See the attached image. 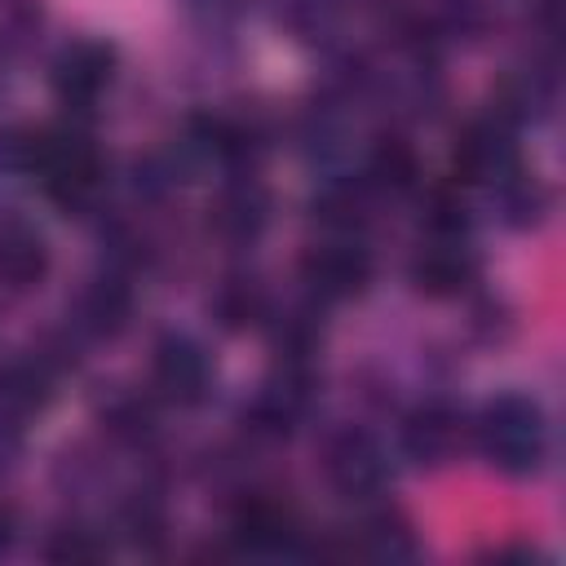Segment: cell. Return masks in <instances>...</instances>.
<instances>
[{
	"label": "cell",
	"instance_id": "obj_15",
	"mask_svg": "<svg viewBox=\"0 0 566 566\" xmlns=\"http://www.w3.org/2000/svg\"><path fill=\"white\" fill-rule=\"evenodd\" d=\"M371 177L385 181V186H394V190H407L416 181V150L402 137L376 142V150H371Z\"/></svg>",
	"mask_w": 566,
	"mask_h": 566
},
{
	"label": "cell",
	"instance_id": "obj_5",
	"mask_svg": "<svg viewBox=\"0 0 566 566\" xmlns=\"http://www.w3.org/2000/svg\"><path fill=\"white\" fill-rule=\"evenodd\" d=\"M111 66H115V53L106 44H93V40H80V44H66L53 62V84L57 93L71 102V106H88L106 80H111Z\"/></svg>",
	"mask_w": 566,
	"mask_h": 566
},
{
	"label": "cell",
	"instance_id": "obj_19",
	"mask_svg": "<svg viewBox=\"0 0 566 566\" xmlns=\"http://www.w3.org/2000/svg\"><path fill=\"white\" fill-rule=\"evenodd\" d=\"M128 531H133L137 544L164 539V509H159L155 500H137V504L128 509Z\"/></svg>",
	"mask_w": 566,
	"mask_h": 566
},
{
	"label": "cell",
	"instance_id": "obj_20",
	"mask_svg": "<svg viewBox=\"0 0 566 566\" xmlns=\"http://www.w3.org/2000/svg\"><path fill=\"white\" fill-rule=\"evenodd\" d=\"M111 429L115 433H124V438H142L146 429H150V411L142 407V402H119V407H111Z\"/></svg>",
	"mask_w": 566,
	"mask_h": 566
},
{
	"label": "cell",
	"instance_id": "obj_4",
	"mask_svg": "<svg viewBox=\"0 0 566 566\" xmlns=\"http://www.w3.org/2000/svg\"><path fill=\"white\" fill-rule=\"evenodd\" d=\"M208 380H212L208 354L190 336H164L155 345V385L172 402H199L208 394Z\"/></svg>",
	"mask_w": 566,
	"mask_h": 566
},
{
	"label": "cell",
	"instance_id": "obj_2",
	"mask_svg": "<svg viewBox=\"0 0 566 566\" xmlns=\"http://www.w3.org/2000/svg\"><path fill=\"white\" fill-rule=\"evenodd\" d=\"M327 482L349 495V500H371L385 491V478H389V464H385V451L376 447V438L358 433V429H345L327 442Z\"/></svg>",
	"mask_w": 566,
	"mask_h": 566
},
{
	"label": "cell",
	"instance_id": "obj_12",
	"mask_svg": "<svg viewBox=\"0 0 566 566\" xmlns=\"http://www.w3.org/2000/svg\"><path fill=\"white\" fill-rule=\"evenodd\" d=\"M358 544H363V553H371V557H389V562H402V557H416V553H420L416 531H411L407 517L394 513V509L371 513V517L358 526Z\"/></svg>",
	"mask_w": 566,
	"mask_h": 566
},
{
	"label": "cell",
	"instance_id": "obj_1",
	"mask_svg": "<svg viewBox=\"0 0 566 566\" xmlns=\"http://www.w3.org/2000/svg\"><path fill=\"white\" fill-rule=\"evenodd\" d=\"M478 442L495 469L517 473V478L535 473L548 451V424H544L539 402H531L522 394H504V398L486 402V411L478 420Z\"/></svg>",
	"mask_w": 566,
	"mask_h": 566
},
{
	"label": "cell",
	"instance_id": "obj_17",
	"mask_svg": "<svg viewBox=\"0 0 566 566\" xmlns=\"http://www.w3.org/2000/svg\"><path fill=\"white\" fill-rule=\"evenodd\" d=\"M500 190H504V212H509L513 226H531V221H539V212H544V190H539L531 177L509 172V177L500 181Z\"/></svg>",
	"mask_w": 566,
	"mask_h": 566
},
{
	"label": "cell",
	"instance_id": "obj_18",
	"mask_svg": "<svg viewBox=\"0 0 566 566\" xmlns=\"http://www.w3.org/2000/svg\"><path fill=\"white\" fill-rule=\"evenodd\" d=\"M53 562H97L102 553H106V544L93 535V531H84V526H71V531H57L53 539H49V548H44Z\"/></svg>",
	"mask_w": 566,
	"mask_h": 566
},
{
	"label": "cell",
	"instance_id": "obj_14",
	"mask_svg": "<svg viewBox=\"0 0 566 566\" xmlns=\"http://www.w3.org/2000/svg\"><path fill=\"white\" fill-rule=\"evenodd\" d=\"M212 310H217V318H221V327H248V323H256L261 314H265V296H261V287L252 283V279H230V283H221V292L212 296Z\"/></svg>",
	"mask_w": 566,
	"mask_h": 566
},
{
	"label": "cell",
	"instance_id": "obj_3",
	"mask_svg": "<svg viewBox=\"0 0 566 566\" xmlns=\"http://www.w3.org/2000/svg\"><path fill=\"white\" fill-rule=\"evenodd\" d=\"M305 283L327 296V301H345V296H358L371 279V256L358 248V243H323V248H310L305 265H301Z\"/></svg>",
	"mask_w": 566,
	"mask_h": 566
},
{
	"label": "cell",
	"instance_id": "obj_11",
	"mask_svg": "<svg viewBox=\"0 0 566 566\" xmlns=\"http://www.w3.org/2000/svg\"><path fill=\"white\" fill-rule=\"evenodd\" d=\"M49 274V248L35 230L27 226H9L0 230V279L9 287H35Z\"/></svg>",
	"mask_w": 566,
	"mask_h": 566
},
{
	"label": "cell",
	"instance_id": "obj_16",
	"mask_svg": "<svg viewBox=\"0 0 566 566\" xmlns=\"http://www.w3.org/2000/svg\"><path fill=\"white\" fill-rule=\"evenodd\" d=\"M274 345L283 349V358H305L318 345V318L310 310H287L274 323Z\"/></svg>",
	"mask_w": 566,
	"mask_h": 566
},
{
	"label": "cell",
	"instance_id": "obj_6",
	"mask_svg": "<svg viewBox=\"0 0 566 566\" xmlns=\"http://www.w3.org/2000/svg\"><path fill=\"white\" fill-rule=\"evenodd\" d=\"M402 451L416 464H447L460 451V416L442 402H429V407L411 411V420L402 429Z\"/></svg>",
	"mask_w": 566,
	"mask_h": 566
},
{
	"label": "cell",
	"instance_id": "obj_13",
	"mask_svg": "<svg viewBox=\"0 0 566 566\" xmlns=\"http://www.w3.org/2000/svg\"><path fill=\"white\" fill-rule=\"evenodd\" d=\"M80 314H84V323H88L97 336H115V332H124V323H128V314H133V292H128L119 279H102V283L88 287Z\"/></svg>",
	"mask_w": 566,
	"mask_h": 566
},
{
	"label": "cell",
	"instance_id": "obj_7",
	"mask_svg": "<svg viewBox=\"0 0 566 566\" xmlns=\"http://www.w3.org/2000/svg\"><path fill=\"white\" fill-rule=\"evenodd\" d=\"M455 168L469 181H504L513 172V142L495 124H473L455 146Z\"/></svg>",
	"mask_w": 566,
	"mask_h": 566
},
{
	"label": "cell",
	"instance_id": "obj_10",
	"mask_svg": "<svg viewBox=\"0 0 566 566\" xmlns=\"http://www.w3.org/2000/svg\"><path fill=\"white\" fill-rule=\"evenodd\" d=\"M265 217H270V199H265V190H261L256 181L230 186V190L217 199V208H212V226H217L226 239H234V243L256 239L261 226H265Z\"/></svg>",
	"mask_w": 566,
	"mask_h": 566
},
{
	"label": "cell",
	"instance_id": "obj_21",
	"mask_svg": "<svg viewBox=\"0 0 566 566\" xmlns=\"http://www.w3.org/2000/svg\"><path fill=\"white\" fill-rule=\"evenodd\" d=\"M9 544H13V509L0 504V548H9Z\"/></svg>",
	"mask_w": 566,
	"mask_h": 566
},
{
	"label": "cell",
	"instance_id": "obj_8",
	"mask_svg": "<svg viewBox=\"0 0 566 566\" xmlns=\"http://www.w3.org/2000/svg\"><path fill=\"white\" fill-rule=\"evenodd\" d=\"M469 279H473V256L460 248V239H442L411 261V283L424 296H455Z\"/></svg>",
	"mask_w": 566,
	"mask_h": 566
},
{
	"label": "cell",
	"instance_id": "obj_9",
	"mask_svg": "<svg viewBox=\"0 0 566 566\" xmlns=\"http://www.w3.org/2000/svg\"><path fill=\"white\" fill-rule=\"evenodd\" d=\"M234 535L252 553H283L292 544L296 526H292V513L283 504H274V500H248L239 509V517H234Z\"/></svg>",
	"mask_w": 566,
	"mask_h": 566
}]
</instances>
